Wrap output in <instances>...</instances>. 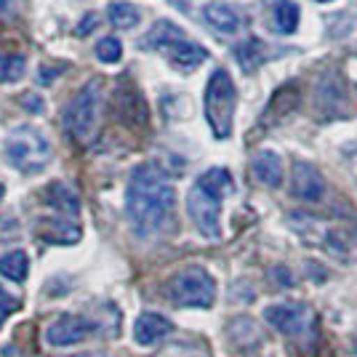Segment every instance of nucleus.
Masks as SVG:
<instances>
[{"mask_svg":"<svg viewBox=\"0 0 357 357\" xmlns=\"http://www.w3.org/2000/svg\"><path fill=\"white\" fill-rule=\"evenodd\" d=\"M176 208V190L158 163H142L134 168L126 187V219L136 235H158L171 222Z\"/></svg>","mask_w":357,"mask_h":357,"instance_id":"nucleus-1","label":"nucleus"},{"mask_svg":"<svg viewBox=\"0 0 357 357\" xmlns=\"http://www.w3.org/2000/svg\"><path fill=\"white\" fill-rule=\"evenodd\" d=\"M229 192H232V176L227 168H208L192 184L187 195V213L203 238H222V200Z\"/></svg>","mask_w":357,"mask_h":357,"instance_id":"nucleus-2","label":"nucleus"},{"mask_svg":"<svg viewBox=\"0 0 357 357\" xmlns=\"http://www.w3.org/2000/svg\"><path fill=\"white\" fill-rule=\"evenodd\" d=\"M3 158L14 171L32 176V174H40V171L48 168L51 158H54V149H51L48 139L38 128L19 126V128H14L11 134L6 136Z\"/></svg>","mask_w":357,"mask_h":357,"instance_id":"nucleus-3","label":"nucleus"},{"mask_svg":"<svg viewBox=\"0 0 357 357\" xmlns=\"http://www.w3.org/2000/svg\"><path fill=\"white\" fill-rule=\"evenodd\" d=\"M165 296L174 307L184 310H211L216 301V280L208 269L184 267L168 278Z\"/></svg>","mask_w":357,"mask_h":357,"instance_id":"nucleus-4","label":"nucleus"},{"mask_svg":"<svg viewBox=\"0 0 357 357\" xmlns=\"http://www.w3.org/2000/svg\"><path fill=\"white\" fill-rule=\"evenodd\" d=\"M238 105V91L227 70H213L208 77V86L203 93V109L208 120L211 131L216 139H227L232 134V118Z\"/></svg>","mask_w":357,"mask_h":357,"instance_id":"nucleus-5","label":"nucleus"},{"mask_svg":"<svg viewBox=\"0 0 357 357\" xmlns=\"http://www.w3.org/2000/svg\"><path fill=\"white\" fill-rule=\"evenodd\" d=\"M99 115H102V80H89L67 107L64 126L75 142L86 144L96 134Z\"/></svg>","mask_w":357,"mask_h":357,"instance_id":"nucleus-6","label":"nucleus"},{"mask_svg":"<svg viewBox=\"0 0 357 357\" xmlns=\"http://www.w3.org/2000/svg\"><path fill=\"white\" fill-rule=\"evenodd\" d=\"M102 331V326L89 317V314L64 312L56 320H51L45 328V344L56 347V349H67V347H77V344L89 342Z\"/></svg>","mask_w":357,"mask_h":357,"instance_id":"nucleus-7","label":"nucleus"},{"mask_svg":"<svg viewBox=\"0 0 357 357\" xmlns=\"http://www.w3.org/2000/svg\"><path fill=\"white\" fill-rule=\"evenodd\" d=\"M264 320L285 336H301L312 323V310L307 304H298V301L269 304L264 310Z\"/></svg>","mask_w":357,"mask_h":357,"instance_id":"nucleus-8","label":"nucleus"},{"mask_svg":"<svg viewBox=\"0 0 357 357\" xmlns=\"http://www.w3.org/2000/svg\"><path fill=\"white\" fill-rule=\"evenodd\" d=\"M291 195L304 203H317L326 195V178L314 165L296 160L291 171Z\"/></svg>","mask_w":357,"mask_h":357,"instance_id":"nucleus-9","label":"nucleus"},{"mask_svg":"<svg viewBox=\"0 0 357 357\" xmlns=\"http://www.w3.org/2000/svg\"><path fill=\"white\" fill-rule=\"evenodd\" d=\"M168 333H174V323L160 312H142L134 320L136 347H152V344L163 342Z\"/></svg>","mask_w":357,"mask_h":357,"instance_id":"nucleus-10","label":"nucleus"},{"mask_svg":"<svg viewBox=\"0 0 357 357\" xmlns=\"http://www.w3.org/2000/svg\"><path fill=\"white\" fill-rule=\"evenodd\" d=\"M320 243L333 259H339L344 264L357 261V235L349 227H328Z\"/></svg>","mask_w":357,"mask_h":357,"instance_id":"nucleus-11","label":"nucleus"},{"mask_svg":"<svg viewBox=\"0 0 357 357\" xmlns=\"http://www.w3.org/2000/svg\"><path fill=\"white\" fill-rule=\"evenodd\" d=\"M163 54L168 56V61H171L176 70H181V73H192V70H197L203 61L208 59V51H206L203 45L187 40V38L174 45H168Z\"/></svg>","mask_w":357,"mask_h":357,"instance_id":"nucleus-12","label":"nucleus"},{"mask_svg":"<svg viewBox=\"0 0 357 357\" xmlns=\"http://www.w3.org/2000/svg\"><path fill=\"white\" fill-rule=\"evenodd\" d=\"M251 171H253V176L259 178L264 187L278 190V187L283 184V160H280L275 152H269V149H261V152L253 155Z\"/></svg>","mask_w":357,"mask_h":357,"instance_id":"nucleus-13","label":"nucleus"},{"mask_svg":"<svg viewBox=\"0 0 357 357\" xmlns=\"http://www.w3.org/2000/svg\"><path fill=\"white\" fill-rule=\"evenodd\" d=\"M38 235L54 245H73L80 240V227L73 219H40Z\"/></svg>","mask_w":357,"mask_h":357,"instance_id":"nucleus-14","label":"nucleus"},{"mask_svg":"<svg viewBox=\"0 0 357 357\" xmlns=\"http://www.w3.org/2000/svg\"><path fill=\"white\" fill-rule=\"evenodd\" d=\"M45 203L54 211L64 213L67 219H73V216L80 213V197H77V192H75L70 184H64V181H51V184L45 187Z\"/></svg>","mask_w":357,"mask_h":357,"instance_id":"nucleus-15","label":"nucleus"},{"mask_svg":"<svg viewBox=\"0 0 357 357\" xmlns=\"http://www.w3.org/2000/svg\"><path fill=\"white\" fill-rule=\"evenodd\" d=\"M178 40H184V32L181 27H176L174 22H168V19H160V22H155L152 24V30L139 40L142 48H147V51H165L168 45L178 43Z\"/></svg>","mask_w":357,"mask_h":357,"instance_id":"nucleus-16","label":"nucleus"},{"mask_svg":"<svg viewBox=\"0 0 357 357\" xmlns=\"http://www.w3.org/2000/svg\"><path fill=\"white\" fill-rule=\"evenodd\" d=\"M203 19L213 30L224 32V35H235L240 30V14L229 3H208L203 8Z\"/></svg>","mask_w":357,"mask_h":357,"instance_id":"nucleus-17","label":"nucleus"},{"mask_svg":"<svg viewBox=\"0 0 357 357\" xmlns=\"http://www.w3.org/2000/svg\"><path fill=\"white\" fill-rule=\"evenodd\" d=\"M229 339L235 347L240 349H253V347H259V344L264 342V333H261V328L253 323L251 317H235L232 323H229Z\"/></svg>","mask_w":357,"mask_h":357,"instance_id":"nucleus-18","label":"nucleus"},{"mask_svg":"<svg viewBox=\"0 0 357 357\" xmlns=\"http://www.w3.org/2000/svg\"><path fill=\"white\" fill-rule=\"evenodd\" d=\"M0 275L11 283H24L30 275V256L24 251H8L0 256Z\"/></svg>","mask_w":357,"mask_h":357,"instance_id":"nucleus-19","label":"nucleus"},{"mask_svg":"<svg viewBox=\"0 0 357 357\" xmlns=\"http://www.w3.org/2000/svg\"><path fill=\"white\" fill-rule=\"evenodd\" d=\"M107 16H109V24H112L115 30H134L136 24L142 22V11L136 8L134 3H126V0L109 3Z\"/></svg>","mask_w":357,"mask_h":357,"instance_id":"nucleus-20","label":"nucleus"},{"mask_svg":"<svg viewBox=\"0 0 357 357\" xmlns=\"http://www.w3.org/2000/svg\"><path fill=\"white\" fill-rule=\"evenodd\" d=\"M235 56H238L240 67L245 73H253L256 67H261L267 61L269 54H267V45L261 43V40H256V38H251V40H245V43H240L235 48Z\"/></svg>","mask_w":357,"mask_h":357,"instance_id":"nucleus-21","label":"nucleus"},{"mask_svg":"<svg viewBox=\"0 0 357 357\" xmlns=\"http://www.w3.org/2000/svg\"><path fill=\"white\" fill-rule=\"evenodd\" d=\"M272 19H275V27L278 30L291 35L298 27V6L294 0H278L275 8H272Z\"/></svg>","mask_w":357,"mask_h":357,"instance_id":"nucleus-22","label":"nucleus"},{"mask_svg":"<svg viewBox=\"0 0 357 357\" xmlns=\"http://www.w3.org/2000/svg\"><path fill=\"white\" fill-rule=\"evenodd\" d=\"M27 73V61L19 54H0V83H19Z\"/></svg>","mask_w":357,"mask_h":357,"instance_id":"nucleus-23","label":"nucleus"},{"mask_svg":"<svg viewBox=\"0 0 357 357\" xmlns=\"http://www.w3.org/2000/svg\"><path fill=\"white\" fill-rule=\"evenodd\" d=\"M296 102H298L296 86H285V89H280L278 93H275V99L269 102V107H267V120H269V115L275 118V112H280V118H283V115H288V112L296 107Z\"/></svg>","mask_w":357,"mask_h":357,"instance_id":"nucleus-24","label":"nucleus"},{"mask_svg":"<svg viewBox=\"0 0 357 357\" xmlns=\"http://www.w3.org/2000/svg\"><path fill=\"white\" fill-rule=\"evenodd\" d=\"M96 59L105 61V64H118V61L123 59V43H120L115 35L102 38V40L96 43Z\"/></svg>","mask_w":357,"mask_h":357,"instance_id":"nucleus-25","label":"nucleus"},{"mask_svg":"<svg viewBox=\"0 0 357 357\" xmlns=\"http://www.w3.org/2000/svg\"><path fill=\"white\" fill-rule=\"evenodd\" d=\"M19 307H22V301H19L14 294H8V291L0 285V328H3V323H6L11 314L19 312Z\"/></svg>","mask_w":357,"mask_h":357,"instance_id":"nucleus-26","label":"nucleus"},{"mask_svg":"<svg viewBox=\"0 0 357 357\" xmlns=\"http://www.w3.org/2000/svg\"><path fill=\"white\" fill-rule=\"evenodd\" d=\"M158 357H203V355L197 349H192V347H168Z\"/></svg>","mask_w":357,"mask_h":357,"instance_id":"nucleus-27","label":"nucleus"},{"mask_svg":"<svg viewBox=\"0 0 357 357\" xmlns=\"http://www.w3.org/2000/svg\"><path fill=\"white\" fill-rule=\"evenodd\" d=\"M96 24H99V16H96V14H86V19L77 24V35H80V38H86V35L91 32V27H96Z\"/></svg>","mask_w":357,"mask_h":357,"instance_id":"nucleus-28","label":"nucleus"},{"mask_svg":"<svg viewBox=\"0 0 357 357\" xmlns=\"http://www.w3.org/2000/svg\"><path fill=\"white\" fill-rule=\"evenodd\" d=\"M22 107H27V109H35V112H40V99H35V96H22Z\"/></svg>","mask_w":357,"mask_h":357,"instance_id":"nucleus-29","label":"nucleus"},{"mask_svg":"<svg viewBox=\"0 0 357 357\" xmlns=\"http://www.w3.org/2000/svg\"><path fill=\"white\" fill-rule=\"evenodd\" d=\"M3 195H6V187H3V184H0V200H3Z\"/></svg>","mask_w":357,"mask_h":357,"instance_id":"nucleus-30","label":"nucleus"},{"mask_svg":"<svg viewBox=\"0 0 357 357\" xmlns=\"http://www.w3.org/2000/svg\"><path fill=\"white\" fill-rule=\"evenodd\" d=\"M3 8H6V0H0V11H3Z\"/></svg>","mask_w":357,"mask_h":357,"instance_id":"nucleus-31","label":"nucleus"},{"mask_svg":"<svg viewBox=\"0 0 357 357\" xmlns=\"http://www.w3.org/2000/svg\"><path fill=\"white\" fill-rule=\"evenodd\" d=\"M75 357H99V355H75Z\"/></svg>","mask_w":357,"mask_h":357,"instance_id":"nucleus-32","label":"nucleus"},{"mask_svg":"<svg viewBox=\"0 0 357 357\" xmlns=\"http://www.w3.org/2000/svg\"><path fill=\"white\" fill-rule=\"evenodd\" d=\"M317 3H328V0H317Z\"/></svg>","mask_w":357,"mask_h":357,"instance_id":"nucleus-33","label":"nucleus"}]
</instances>
